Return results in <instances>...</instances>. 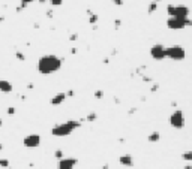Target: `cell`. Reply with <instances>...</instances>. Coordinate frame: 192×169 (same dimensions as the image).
Listing matches in <instances>:
<instances>
[{
	"mask_svg": "<svg viewBox=\"0 0 192 169\" xmlns=\"http://www.w3.org/2000/svg\"><path fill=\"white\" fill-rule=\"evenodd\" d=\"M120 26H122V20H114V29L117 30V29H120Z\"/></svg>",
	"mask_w": 192,
	"mask_h": 169,
	"instance_id": "cell-27",
	"label": "cell"
},
{
	"mask_svg": "<svg viewBox=\"0 0 192 169\" xmlns=\"http://www.w3.org/2000/svg\"><path fill=\"white\" fill-rule=\"evenodd\" d=\"M62 64H63L62 58H59L54 54H47V55H42L38 60V72L41 75H51V74L60 70Z\"/></svg>",
	"mask_w": 192,
	"mask_h": 169,
	"instance_id": "cell-1",
	"label": "cell"
},
{
	"mask_svg": "<svg viewBox=\"0 0 192 169\" xmlns=\"http://www.w3.org/2000/svg\"><path fill=\"white\" fill-rule=\"evenodd\" d=\"M45 14H47V17H48V18H53V17H54V12H53V9H48Z\"/></svg>",
	"mask_w": 192,
	"mask_h": 169,
	"instance_id": "cell-28",
	"label": "cell"
},
{
	"mask_svg": "<svg viewBox=\"0 0 192 169\" xmlns=\"http://www.w3.org/2000/svg\"><path fill=\"white\" fill-rule=\"evenodd\" d=\"M156 9H158V2H153V0H152V3L149 5V9H147V12H149V14H153Z\"/></svg>",
	"mask_w": 192,
	"mask_h": 169,
	"instance_id": "cell-19",
	"label": "cell"
},
{
	"mask_svg": "<svg viewBox=\"0 0 192 169\" xmlns=\"http://www.w3.org/2000/svg\"><path fill=\"white\" fill-rule=\"evenodd\" d=\"M113 3H114L116 6H122L125 2H123V0H113Z\"/></svg>",
	"mask_w": 192,
	"mask_h": 169,
	"instance_id": "cell-31",
	"label": "cell"
},
{
	"mask_svg": "<svg viewBox=\"0 0 192 169\" xmlns=\"http://www.w3.org/2000/svg\"><path fill=\"white\" fill-rule=\"evenodd\" d=\"M15 58L18 61H26V54L23 51H15Z\"/></svg>",
	"mask_w": 192,
	"mask_h": 169,
	"instance_id": "cell-16",
	"label": "cell"
},
{
	"mask_svg": "<svg viewBox=\"0 0 192 169\" xmlns=\"http://www.w3.org/2000/svg\"><path fill=\"white\" fill-rule=\"evenodd\" d=\"M143 81H144L146 84H152V83H153L152 77H146V75H143Z\"/></svg>",
	"mask_w": 192,
	"mask_h": 169,
	"instance_id": "cell-24",
	"label": "cell"
},
{
	"mask_svg": "<svg viewBox=\"0 0 192 169\" xmlns=\"http://www.w3.org/2000/svg\"><path fill=\"white\" fill-rule=\"evenodd\" d=\"M150 55L153 60H164L167 58V48L161 43H156L150 48Z\"/></svg>",
	"mask_w": 192,
	"mask_h": 169,
	"instance_id": "cell-8",
	"label": "cell"
},
{
	"mask_svg": "<svg viewBox=\"0 0 192 169\" xmlns=\"http://www.w3.org/2000/svg\"><path fill=\"white\" fill-rule=\"evenodd\" d=\"M119 162H120V165H123V166H126V168L134 166V157H132L131 154H123V156H120V157H119Z\"/></svg>",
	"mask_w": 192,
	"mask_h": 169,
	"instance_id": "cell-11",
	"label": "cell"
},
{
	"mask_svg": "<svg viewBox=\"0 0 192 169\" xmlns=\"http://www.w3.org/2000/svg\"><path fill=\"white\" fill-rule=\"evenodd\" d=\"M78 163V159L75 157H63L60 160H57V168L59 169H72L75 168Z\"/></svg>",
	"mask_w": 192,
	"mask_h": 169,
	"instance_id": "cell-9",
	"label": "cell"
},
{
	"mask_svg": "<svg viewBox=\"0 0 192 169\" xmlns=\"http://www.w3.org/2000/svg\"><path fill=\"white\" fill-rule=\"evenodd\" d=\"M66 94H68V97H74V96H75V91H74V90H68Z\"/></svg>",
	"mask_w": 192,
	"mask_h": 169,
	"instance_id": "cell-30",
	"label": "cell"
},
{
	"mask_svg": "<svg viewBox=\"0 0 192 169\" xmlns=\"http://www.w3.org/2000/svg\"><path fill=\"white\" fill-rule=\"evenodd\" d=\"M95 97H96V99H102V97H104V91H102V90H96V91H95Z\"/></svg>",
	"mask_w": 192,
	"mask_h": 169,
	"instance_id": "cell-23",
	"label": "cell"
},
{
	"mask_svg": "<svg viewBox=\"0 0 192 169\" xmlns=\"http://www.w3.org/2000/svg\"><path fill=\"white\" fill-rule=\"evenodd\" d=\"M3 21H5V17L2 15V17H0V23H3Z\"/></svg>",
	"mask_w": 192,
	"mask_h": 169,
	"instance_id": "cell-35",
	"label": "cell"
},
{
	"mask_svg": "<svg viewBox=\"0 0 192 169\" xmlns=\"http://www.w3.org/2000/svg\"><path fill=\"white\" fill-rule=\"evenodd\" d=\"M96 118H98V114L93 111V112H89V114L84 117V120H83V121H87V123H93V121H96Z\"/></svg>",
	"mask_w": 192,
	"mask_h": 169,
	"instance_id": "cell-15",
	"label": "cell"
},
{
	"mask_svg": "<svg viewBox=\"0 0 192 169\" xmlns=\"http://www.w3.org/2000/svg\"><path fill=\"white\" fill-rule=\"evenodd\" d=\"M186 20H188V17L185 18V17H168V20H167V27L168 29H171V30H182V29H185L188 24H186Z\"/></svg>",
	"mask_w": 192,
	"mask_h": 169,
	"instance_id": "cell-5",
	"label": "cell"
},
{
	"mask_svg": "<svg viewBox=\"0 0 192 169\" xmlns=\"http://www.w3.org/2000/svg\"><path fill=\"white\" fill-rule=\"evenodd\" d=\"M81 120H66L65 123H59V124H54L51 129V135L53 136H57V138H65V136H69L74 130H77L81 127Z\"/></svg>",
	"mask_w": 192,
	"mask_h": 169,
	"instance_id": "cell-2",
	"label": "cell"
},
{
	"mask_svg": "<svg viewBox=\"0 0 192 169\" xmlns=\"http://www.w3.org/2000/svg\"><path fill=\"white\" fill-rule=\"evenodd\" d=\"M14 90L12 84L6 80H0V93H11Z\"/></svg>",
	"mask_w": 192,
	"mask_h": 169,
	"instance_id": "cell-12",
	"label": "cell"
},
{
	"mask_svg": "<svg viewBox=\"0 0 192 169\" xmlns=\"http://www.w3.org/2000/svg\"><path fill=\"white\" fill-rule=\"evenodd\" d=\"M48 3L56 8V6H62L63 5V0H48Z\"/></svg>",
	"mask_w": 192,
	"mask_h": 169,
	"instance_id": "cell-21",
	"label": "cell"
},
{
	"mask_svg": "<svg viewBox=\"0 0 192 169\" xmlns=\"http://www.w3.org/2000/svg\"><path fill=\"white\" fill-rule=\"evenodd\" d=\"M2 150H3V144H0V151H2Z\"/></svg>",
	"mask_w": 192,
	"mask_h": 169,
	"instance_id": "cell-37",
	"label": "cell"
},
{
	"mask_svg": "<svg viewBox=\"0 0 192 169\" xmlns=\"http://www.w3.org/2000/svg\"><path fill=\"white\" fill-rule=\"evenodd\" d=\"M3 126V120H2V118H0V127Z\"/></svg>",
	"mask_w": 192,
	"mask_h": 169,
	"instance_id": "cell-36",
	"label": "cell"
},
{
	"mask_svg": "<svg viewBox=\"0 0 192 169\" xmlns=\"http://www.w3.org/2000/svg\"><path fill=\"white\" fill-rule=\"evenodd\" d=\"M98 20H99V17H98L96 14H92V15H89V23H90L92 26H95V24L98 23Z\"/></svg>",
	"mask_w": 192,
	"mask_h": 169,
	"instance_id": "cell-18",
	"label": "cell"
},
{
	"mask_svg": "<svg viewBox=\"0 0 192 169\" xmlns=\"http://www.w3.org/2000/svg\"><path fill=\"white\" fill-rule=\"evenodd\" d=\"M66 99H68V94H66V93H57V94H54V96L51 97L50 103H51L53 106H59V105H62Z\"/></svg>",
	"mask_w": 192,
	"mask_h": 169,
	"instance_id": "cell-10",
	"label": "cell"
},
{
	"mask_svg": "<svg viewBox=\"0 0 192 169\" xmlns=\"http://www.w3.org/2000/svg\"><path fill=\"white\" fill-rule=\"evenodd\" d=\"M35 2H38V0H21V5L17 8V12H21V11L27 9V6L32 5V3H35Z\"/></svg>",
	"mask_w": 192,
	"mask_h": 169,
	"instance_id": "cell-13",
	"label": "cell"
},
{
	"mask_svg": "<svg viewBox=\"0 0 192 169\" xmlns=\"http://www.w3.org/2000/svg\"><path fill=\"white\" fill-rule=\"evenodd\" d=\"M167 12L170 17H188L189 15V8L185 5H168L167 6Z\"/></svg>",
	"mask_w": 192,
	"mask_h": 169,
	"instance_id": "cell-4",
	"label": "cell"
},
{
	"mask_svg": "<svg viewBox=\"0 0 192 169\" xmlns=\"http://www.w3.org/2000/svg\"><path fill=\"white\" fill-rule=\"evenodd\" d=\"M170 124H171V127H174V129H177V130L183 129L185 124H186V120H185L183 112H182V111H174V112L170 115Z\"/></svg>",
	"mask_w": 192,
	"mask_h": 169,
	"instance_id": "cell-6",
	"label": "cell"
},
{
	"mask_svg": "<svg viewBox=\"0 0 192 169\" xmlns=\"http://www.w3.org/2000/svg\"><path fill=\"white\" fill-rule=\"evenodd\" d=\"M6 112H8V115H14V114L17 112V109H15L14 106H9V108L6 109Z\"/></svg>",
	"mask_w": 192,
	"mask_h": 169,
	"instance_id": "cell-25",
	"label": "cell"
},
{
	"mask_svg": "<svg viewBox=\"0 0 192 169\" xmlns=\"http://www.w3.org/2000/svg\"><path fill=\"white\" fill-rule=\"evenodd\" d=\"M54 157H56L57 160L63 159V151H62V150H56V151H54Z\"/></svg>",
	"mask_w": 192,
	"mask_h": 169,
	"instance_id": "cell-22",
	"label": "cell"
},
{
	"mask_svg": "<svg viewBox=\"0 0 192 169\" xmlns=\"http://www.w3.org/2000/svg\"><path fill=\"white\" fill-rule=\"evenodd\" d=\"M23 145L26 148H38L41 145V135L38 133H32L23 138Z\"/></svg>",
	"mask_w": 192,
	"mask_h": 169,
	"instance_id": "cell-7",
	"label": "cell"
},
{
	"mask_svg": "<svg viewBox=\"0 0 192 169\" xmlns=\"http://www.w3.org/2000/svg\"><path fill=\"white\" fill-rule=\"evenodd\" d=\"M159 139H161V133H159V132H156V130L152 132V133L147 136V141H149V142H158Z\"/></svg>",
	"mask_w": 192,
	"mask_h": 169,
	"instance_id": "cell-14",
	"label": "cell"
},
{
	"mask_svg": "<svg viewBox=\"0 0 192 169\" xmlns=\"http://www.w3.org/2000/svg\"><path fill=\"white\" fill-rule=\"evenodd\" d=\"M69 52H71V54H77L78 49H77V48H71V49H69Z\"/></svg>",
	"mask_w": 192,
	"mask_h": 169,
	"instance_id": "cell-32",
	"label": "cell"
},
{
	"mask_svg": "<svg viewBox=\"0 0 192 169\" xmlns=\"http://www.w3.org/2000/svg\"><path fill=\"white\" fill-rule=\"evenodd\" d=\"M128 112H129V114H135V112H137V108H131Z\"/></svg>",
	"mask_w": 192,
	"mask_h": 169,
	"instance_id": "cell-33",
	"label": "cell"
},
{
	"mask_svg": "<svg viewBox=\"0 0 192 169\" xmlns=\"http://www.w3.org/2000/svg\"><path fill=\"white\" fill-rule=\"evenodd\" d=\"M153 2H161V0H153Z\"/></svg>",
	"mask_w": 192,
	"mask_h": 169,
	"instance_id": "cell-38",
	"label": "cell"
},
{
	"mask_svg": "<svg viewBox=\"0 0 192 169\" xmlns=\"http://www.w3.org/2000/svg\"><path fill=\"white\" fill-rule=\"evenodd\" d=\"M167 57L171 58V60L180 61V60H183L186 57V51H185V48H182L179 45H173V46L167 48Z\"/></svg>",
	"mask_w": 192,
	"mask_h": 169,
	"instance_id": "cell-3",
	"label": "cell"
},
{
	"mask_svg": "<svg viewBox=\"0 0 192 169\" xmlns=\"http://www.w3.org/2000/svg\"><path fill=\"white\" fill-rule=\"evenodd\" d=\"M182 159L192 163V151H185V153H182Z\"/></svg>",
	"mask_w": 192,
	"mask_h": 169,
	"instance_id": "cell-17",
	"label": "cell"
},
{
	"mask_svg": "<svg viewBox=\"0 0 192 169\" xmlns=\"http://www.w3.org/2000/svg\"><path fill=\"white\" fill-rule=\"evenodd\" d=\"M9 166H11L9 159H0V168H9Z\"/></svg>",
	"mask_w": 192,
	"mask_h": 169,
	"instance_id": "cell-20",
	"label": "cell"
},
{
	"mask_svg": "<svg viewBox=\"0 0 192 169\" xmlns=\"http://www.w3.org/2000/svg\"><path fill=\"white\" fill-rule=\"evenodd\" d=\"M186 24H188L189 27H192V20H191V18H188V20H186Z\"/></svg>",
	"mask_w": 192,
	"mask_h": 169,
	"instance_id": "cell-34",
	"label": "cell"
},
{
	"mask_svg": "<svg viewBox=\"0 0 192 169\" xmlns=\"http://www.w3.org/2000/svg\"><path fill=\"white\" fill-rule=\"evenodd\" d=\"M77 39H78V33H71V35H69V41H71V42H75Z\"/></svg>",
	"mask_w": 192,
	"mask_h": 169,
	"instance_id": "cell-26",
	"label": "cell"
},
{
	"mask_svg": "<svg viewBox=\"0 0 192 169\" xmlns=\"http://www.w3.org/2000/svg\"><path fill=\"white\" fill-rule=\"evenodd\" d=\"M158 88H159V84H152V87H150V91H152V93H155V91H158Z\"/></svg>",
	"mask_w": 192,
	"mask_h": 169,
	"instance_id": "cell-29",
	"label": "cell"
}]
</instances>
